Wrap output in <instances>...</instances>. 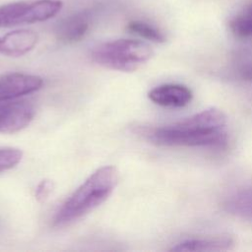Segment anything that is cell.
<instances>
[{"instance_id":"obj_4","label":"cell","mask_w":252,"mask_h":252,"mask_svg":"<svg viewBox=\"0 0 252 252\" xmlns=\"http://www.w3.org/2000/svg\"><path fill=\"white\" fill-rule=\"evenodd\" d=\"M63 7L60 0L18 1L0 6V28L43 22L56 16Z\"/></svg>"},{"instance_id":"obj_6","label":"cell","mask_w":252,"mask_h":252,"mask_svg":"<svg viewBox=\"0 0 252 252\" xmlns=\"http://www.w3.org/2000/svg\"><path fill=\"white\" fill-rule=\"evenodd\" d=\"M43 80L35 75L10 73L0 77V101L14 100L42 88Z\"/></svg>"},{"instance_id":"obj_19","label":"cell","mask_w":252,"mask_h":252,"mask_svg":"<svg viewBox=\"0 0 252 252\" xmlns=\"http://www.w3.org/2000/svg\"><path fill=\"white\" fill-rule=\"evenodd\" d=\"M0 43H1V37H0Z\"/></svg>"},{"instance_id":"obj_17","label":"cell","mask_w":252,"mask_h":252,"mask_svg":"<svg viewBox=\"0 0 252 252\" xmlns=\"http://www.w3.org/2000/svg\"><path fill=\"white\" fill-rule=\"evenodd\" d=\"M239 73H240V77L242 80L252 82V63L242 67Z\"/></svg>"},{"instance_id":"obj_15","label":"cell","mask_w":252,"mask_h":252,"mask_svg":"<svg viewBox=\"0 0 252 252\" xmlns=\"http://www.w3.org/2000/svg\"><path fill=\"white\" fill-rule=\"evenodd\" d=\"M23 153L19 149L0 148V172L16 166L22 159Z\"/></svg>"},{"instance_id":"obj_7","label":"cell","mask_w":252,"mask_h":252,"mask_svg":"<svg viewBox=\"0 0 252 252\" xmlns=\"http://www.w3.org/2000/svg\"><path fill=\"white\" fill-rule=\"evenodd\" d=\"M93 21V11L83 10L61 19L55 26L56 38L64 43H74L85 37Z\"/></svg>"},{"instance_id":"obj_13","label":"cell","mask_w":252,"mask_h":252,"mask_svg":"<svg viewBox=\"0 0 252 252\" xmlns=\"http://www.w3.org/2000/svg\"><path fill=\"white\" fill-rule=\"evenodd\" d=\"M127 30L134 34L154 42L161 43L165 41L164 34L158 28L143 21H131L127 25Z\"/></svg>"},{"instance_id":"obj_8","label":"cell","mask_w":252,"mask_h":252,"mask_svg":"<svg viewBox=\"0 0 252 252\" xmlns=\"http://www.w3.org/2000/svg\"><path fill=\"white\" fill-rule=\"evenodd\" d=\"M149 98L160 106L182 107L192 99L189 88L179 84H164L152 89L148 94Z\"/></svg>"},{"instance_id":"obj_5","label":"cell","mask_w":252,"mask_h":252,"mask_svg":"<svg viewBox=\"0 0 252 252\" xmlns=\"http://www.w3.org/2000/svg\"><path fill=\"white\" fill-rule=\"evenodd\" d=\"M34 106L26 100L0 101V133H16L33 119Z\"/></svg>"},{"instance_id":"obj_12","label":"cell","mask_w":252,"mask_h":252,"mask_svg":"<svg viewBox=\"0 0 252 252\" xmlns=\"http://www.w3.org/2000/svg\"><path fill=\"white\" fill-rule=\"evenodd\" d=\"M224 206L229 214L252 221V185L234 192L228 197Z\"/></svg>"},{"instance_id":"obj_11","label":"cell","mask_w":252,"mask_h":252,"mask_svg":"<svg viewBox=\"0 0 252 252\" xmlns=\"http://www.w3.org/2000/svg\"><path fill=\"white\" fill-rule=\"evenodd\" d=\"M233 245V239L228 235H220L206 238H192L179 242L170 250L183 251H223L228 250Z\"/></svg>"},{"instance_id":"obj_9","label":"cell","mask_w":252,"mask_h":252,"mask_svg":"<svg viewBox=\"0 0 252 252\" xmlns=\"http://www.w3.org/2000/svg\"><path fill=\"white\" fill-rule=\"evenodd\" d=\"M37 33L32 30H16L1 37L0 53L7 56H22L36 45Z\"/></svg>"},{"instance_id":"obj_16","label":"cell","mask_w":252,"mask_h":252,"mask_svg":"<svg viewBox=\"0 0 252 252\" xmlns=\"http://www.w3.org/2000/svg\"><path fill=\"white\" fill-rule=\"evenodd\" d=\"M52 188H53V183L52 181L50 180H47V179H44L42 180L37 186H36V189H35V198L37 201L39 202H43L45 201L49 194L51 193L52 191Z\"/></svg>"},{"instance_id":"obj_3","label":"cell","mask_w":252,"mask_h":252,"mask_svg":"<svg viewBox=\"0 0 252 252\" xmlns=\"http://www.w3.org/2000/svg\"><path fill=\"white\" fill-rule=\"evenodd\" d=\"M142 134L152 143L166 147H220L226 143L224 129H186L177 123L164 127L144 129Z\"/></svg>"},{"instance_id":"obj_14","label":"cell","mask_w":252,"mask_h":252,"mask_svg":"<svg viewBox=\"0 0 252 252\" xmlns=\"http://www.w3.org/2000/svg\"><path fill=\"white\" fill-rule=\"evenodd\" d=\"M229 28L232 33L240 38L252 36V13L239 15L229 22Z\"/></svg>"},{"instance_id":"obj_10","label":"cell","mask_w":252,"mask_h":252,"mask_svg":"<svg viewBox=\"0 0 252 252\" xmlns=\"http://www.w3.org/2000/svg\"><path fill=\"white\" fill-rule=\"evenodd\" d=\"M225 123V114L221 110L215 107L205 109L182 121L177 122V124L183 128L195 130L223 129Z\"/></svg>"},{"instance_id":"obj_2","label":"cell","mask_w":252,"mask_h":252,"mask_svg":"<svg viewBox=\"0 0 252 252\" xmlns=\"http://www.w3.org/2000/svg\"><path fill=\"white\" fill-rule=\"evenodd\" d=\"M153 54L152 47L142 40L120 38L95 46L91 52V58L107 69L133 72L149 61Z\"/></svg>"},{"instance_id":"obj_18","label":"cell","mask_w":252,"mask_h":252,"mask_svg":"<svg viewBox=\"0 0 252 252\" xmlns=\"http://www.w3.org/2000/svg\"><path fill=\"white\" fill-rule=\"evenodd\" d=\"M250 12H251V13H252V7H251V10H250Z\"/></svg>"},{"instance_id":"obj_1","label":"cell","mask_w":252,"mask_h":252,"mask_svg":"<svg viewBox=\"0 0 252 252\" xmlns=\"http://www.w3.org/2000/svg\"><path fill=\"white\" fill-rule=\"evenodd\" d=\"M118 179V171L112 165L96 169L63 203L54 217L53 225H68L97 208L111 195Z\"/></svg>"}]
</instances>
